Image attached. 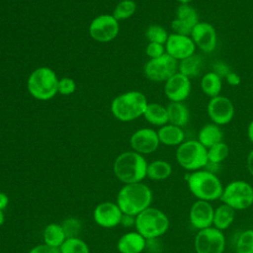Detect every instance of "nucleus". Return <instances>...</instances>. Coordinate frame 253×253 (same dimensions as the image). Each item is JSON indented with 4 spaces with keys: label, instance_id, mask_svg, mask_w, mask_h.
I'll return each instance as SVG.
<instances>
[{
    "label": "nucleus",
    "instance_id": "nucleus-1",
    "mask_svg": "<svg viewBox=\"0 0 253 253\" xmlns=\"http://www.w3.org/2000/svg\"><path fill=\"white\" fill-rule=\"evenodd\" d=\"M153 195L151 189L144 183L125 184L117 195V204L125 214L136 216L151 207Z\"/></svg>",
    "mask_w": 253,
    "mask_h": 253
},
{
    "label": "nucleus",
    "instance_id": "nucleus-2",
    "mask_svg": "<svg viewBox=\"0 0 253 253\" xmlns=\"http://www.w3.org/2000/svg\"><path fill=\"white\" fill-rule=\"evenodd\" d=\"M147 165L143 155L133 150L125 151L115 159L113 171L118 180L124 184L138 183L146 178Z\"/></svg>",
    "mask_w": 253,
    "mask_h": 253
},
{
    "label": "nucleus",
    "instance_id": "nucleus-3",
    "mask_svg": "<svg viewBox=\"0 0 253 253\" xmlns=\"http://www.w3.org/2000/svg\"><path fill=\"white\" fill-rule=\"evenodd\" d=\"M189 191L197 200L212 202L219 200L223 192V185L220 179L211 171L197 170L187 178Z\"/></svg>",
    "mask_w": 253,
    "mask_h": 253
},
{
    "label": "nucleus",
    "instance_id": "nucleus-4",
    "mask_svg": "<svg viewBox=\"0 0 253 253\" xmlns=\"http://www.w3.org/2000/svg\"><path fill=\"white\" fill-rule=\"evenodd\" d=\"M148 102L139 91H128L117 96L111 103L113 116L121 122H130L143 116Z\"/></svg>",
    "mask_w": 253,
    "mask_h": 253
},
{
    "label": "nucleus",
    "instance_id": "nucleus-5",
    "mask_svg": "<svg viewBox=\"0 0 253 253\" xmlns=\"http://www.w3.org/2000/svg\"><path fill=\"white\" fill-rule=\"evenodd\" d=\"M58 78L55 72L46 66L38 67L29 76L27 87L32 97L39 101H48L57 93Z\"/></svg>",
    "mask_w": 253,
    "mask_h": 253
},
{
    "label": "nucleus",
    "instance_id": "nucleus-6",
    "mask_svg": "<svg viewBox=\"0 0 253 253\" xmlns=\"http://www.w3.org/2000/svg\"><path fill=\"white\" fill-rule=\"evenodd\" d=\"M170 221L164 211L149 207L135 216V230L146 240L162 236L169 229Z\"/></svg>",
    "mask_w": 253,
    "mask_h": 253
},
{
    "label": "nucleus",
    "instance_id": "nucleus-7",
    "mask_svg": "<svg viewBox=\"0 0 253 253\" xmlns=\"http://www.w3.org/2000/svg\"><path fill=\"white\" fill-rule=\"evenodd\" d=\"M176 160L187 171L201 170L209 164L208 150L197 139L185 140L177 146Z\"/></svg>",
    "mask_w": 253,
    "mask_h": 253
},
{
    "label": "nucleus",
    "instance_id": "nucleus-8",
    "mask_svg": "<svg viewBox=\"0 0 253 253\" xmlns=\"http://www.w3.org/2000/svg\"><path fill=\"white\" fill-rule=\"evenodd\" d=\"M235 211H243L253 205V187L246 181L234 180L224 188L219 199Z\"/></svg>",
    "mask_w": 253,
    "mask_h": 253
},
{
    "label": "nucleus",
    "instance_id": "nucleus-9",
    "mask_svg": "<svg viewBox=\"0 0 253 253\" xmlns=\"http://www.w3.org/2000/svg\"><path fill=\"white\" fill-rule=\"evenodd\" d=\"M196 253H223L225 249V237L223 231L210 226L198 230L194 239Z\"/></svg>",
    "mask_w": 253,
    "mask_h": 253
},
{
    "label": "nucleus",
    "instance_id": "nucleus-10",
    "mask_svg": "<svg viewBox=\"0 0 253 253\" xmlns=\"http://www.w3.org/2000/svg\"><path fill=\"white\" fill-rule=\"evenodd\" d=\"M143 71L149 80L165 82L178 72V61L165 53L160 57L149 59L145 63Z\"/></svg>",
    "mask_w": 253,
    "mask_h": 253
},
{
    "label": "nucleus",
    "instance_id": "nucleus-11",
    "mask_svg": "<svg viewBox=\"0 0 253 253\" xmlns=\"http://www.w3.org/2000/svg\"><path fill=\"white\" fill-rule=\"evenodd\" d=\"M119 31V21L113 15L108 14L94 18L89 26L90 37L99 42H109L115 40Z\"/></svg>",
    "mask_w": 253,
    "mask_h": 253
},
{
    "label": "nucleus",
    "instance_id": "nucleus-12",
    "mask_svg": "<svg viewBox=\"0 0 253 253\" xmlns=\"http://www.w3.org/2000/svg\"><path fill=\"white\" fill-rule=\"evenodd\" d=\"M207 112L211 123L217 126H225L229 124L235 114V108L232 101L222 95L211 98L208 106Z\"/></svg>",
    "mask_w": 253,
    "mask_h": 253
},
{
    "label": "nucleus",
    "instance_id": "nucleus-13",
    "mask_svg": "<svg viewBox=\"0 0 253 253\" xmlns=\"http://www.w3.org/2000/svg\"><path fill=\"white\" fill-rule=\"evenodd\" d=\"M200 22V16L191 4H180L176 10V18L171 22L174 34L190 36L193 28Z\"/></svg>",
    "mask_w": 253,
    "mask_h": 253
},
{
    "label": "nucleus",
    "instance_id": "nucleus-14",
    "mask_svg": "<svg viewBox=\"0 0 253 253\" xmlns=\"http://www.w3.org/2000/svg\"><path fill=\"white\" fill-rule=\"evenodd\" d=\"M191 39L196 47L206 53L213 51L217 44V34L214 27L208 22H199L192 30Z\"/></svg>",
    "mask_w": 253,
    "mask_h": 253
},
{
    "label": "nucleus",
    "instance_id": "nucleus-15",
    "mask_svg": "<svg viewBox=\"0 0 253 253\" xmlns=\"http://www.w3.org/2000/svg\"><path fill=\"white\" fill-rule=\"evenodd\" d=\"M123 211L117 203L103 202L93 211V218L97 225L104 228H113L121 224Z\"/></svg>",
    "mask_w": 253,
    "mask_h": 253
},
{
    "label": "nucleus",
    "instance_id": "nucleus-16",
    "mask_svg": "<svg viewBox=\"0 0 253 253\" xmlns=\"http://www.w3.org/2000/svg\"><path fill=\"white\" fill-rule=\"evenodd\" d=\"M196 45L190 36L170 34L165 43V50L168 55L177 61L183 60L196 53Z\"/></svg>",
    "mask_w": 253,
    "mask_h": 253
},
{
    "label": "nucleus",
    "instance_id": "nucleus-17",
    "mask_svg": "<svg viewBox=\"0 0 253 253\" xmlns=\"http://www.w3.org/2000/svg\"><path fill=\"white\" fill-rule=\"evenodd\" d=\"M129 144L133 151L144 155L154 152L158 148L160 141L156 130L149 127H143L131 134Z\"/></svg>",
    "mask_w": 253,
    "mask_h": 253
},
{
    "label": "nucleus",
    "instance_id": "nucleus-18",
    "mask_svg": "<svg viewBox=\"0 0 253 253\" xmlns=\"http://www.w3.org/2000/svg\"><path fill=\"white\" fill-rule=\"evenodd\" d=\"M191 89V79L180 72L175 73L164 84V93L170 102H184L189 97Z\"/></svg>",
    "mask_w": 253,
    "mask_h": 253
},
{
    "label": "nucleus",
    "instance_id": "nucleus-19",
    "mask_svg": "<svg viewBox=\"0 0 253 253\" xmlns=\"http://www.w3.org/2000/svg\"><path fill=\"white\" fill-rule=\"evenodd\" d=\"M214 209L211 202L197 200L189 211V220L192 226L198 230L212 226Z\"/></svg>",
    "mask_w": 253,
    "mask_h": 253
},
{
    "label": "nucleus",
    "instance_id": "nucleus-20",
    "mask_svg": "<svg viewBox=\"0 0 253 253\" xmlns=\"http://www.w3.org/2000/svg\"><path fill=\"white\" fill-rule=\"evenodd\" d=\"M147 240L136 230L123 234L118 242L117 249L120 253H141L146 248Z\"/></svg>",
    "mask_w": 253,
    "mask_h": 253
},
{
    "label": "nucleus",
    "instance_id": "nucleus-21",
    "mask_svg": "<svg viewBox=\"0 0 253 253\" xmlns=\"http://www.w3.org/2000/svg\"><path fill=\"white\" fill-rule=\"evenodd\" d=\"M160 143L167 146H179L185 141V132L182 127L172 124H166L157 130Z\"/></svg>",
    "mask_w": 253,
    "mask_h": 253
},
{
    "label": "nucleus",
    "instance_id": "nucleus-22",
    "mask_svg": "<svg viewBox=\"0 0 253 253\" xmlns=\"http://www.w3.org/2000/svg\"><path fill=\"white\" fill-rule=\"evenodd\" d=\"M223 133L219 126L211 123L203 126L198 133V141L207 149L222 141Z\"/></svg>",
    "mask_w": 253,
    "mask_h": 253
},
{
    "label": "nucleus",
    "instance_id": "nucleus-23",
    "mask_svg": "<svg viewBox=\"0 0 253 253\" xmlns=\"http://www.w3.org/2000/svg\"><path fill=\"white\" fill-rule=\"evenodd\" d=\"M168 113V123L183 127L190 120V111L184 102H170L166 107Z\"/></svg>",
    "mask_w": 253,
    "mask_h": 253
},
{
    "label": "nucleus",
    "instance_id": "nucleus-24",
    "mask_svg": "<svg viewBox=\"0 0 253 253\" xmlns=\"http://www.w3.org/2000/svg\"><path fill=\"white\" fill-rule=\"evenodd\" d=\"M235 211L230 206L221 203L220 206L214 209L212 226L221 231L227 229L235 219Z\"/></svg>",
    "mask_w": 253,
    "mask_h": 253
},
{
    "label": "nucleus",
    "instance_id": "nucleus-25",
    "mask_svg": "<svg viewBox=\"0 0 253 253\" xmlns=\"http://www.w3.org/2000/svg\"><path fill=\"white\" fill-rule=\"evenodd\" d=\"M143 117L149 124L156 126H162L168 124L167 108L158 103H148Z\"/></svg>",
    "mask_w": 253,
    "mask_h": 253
},
{
    "label": "nucleus",
    "instance_id": "nucleus-26",
    "mask_svg": "<svg viewBox=\"0 0 253 253\" xmlns=\"http://www.w3.org/2000/svg\"><path fill=\"white\" fill-rule=\"evenodd\" d=\"M203 69V58L199 54H193L178 61V72L192 79L199 76Z\"/></svg>",
    "mask_w": 253,
    "mask_h": 253
},
{
    "label": "nucleus",
    "instance_id": "nucleus-27",
    "mask_svg": "<svg viewBox=\"0 0 253 253\" xmlns=\"http://www.w3.org/2000/svg\"><path fill=\"white\" fill-rule=\"evenodd\" d=\"M42 238L43 243L51 247L59 248L67 237L61 224L52 222L44 227L42 231Z\"/></svg>",
    "mask_w": 253,
    "mask_h": 253
},
{
    "label": "nucleus",
    "instance_id": "nucleus-28",
    "mask_svg": "<svg viewBox=\"0 0 253 253\" xmlns=\"http://www.w3.org/2000/svg\"><path fill=\"white\" fill-rule=\"evenodd\" d=\"M201 89L210 98L220 95L222 89V79L213 71L207 72L201 78Z\"/></svg>",
    "mask_w": 253,
    "mask_h": 253
},
{
    "label": "nucleus",
    "instance_id": "nucleus-29",
    "mask_svg": "<svg viewBox=\"0 0 253 253\" xmlns=\"http://www.w3.org/2000/svg\"><path fill=\"white\" fill-rule=\"evenodd\" d=\"M172 174V165L166 160H154L147 165L146 177L153 181H162Z\"/></svg>",
    "mask_w": 253,
    "mask_h": 253
},
{
    "label": "nucleus",
    "instance_id": "nucleus-30",
    "mask_svg": "<svg viewBox=\"0 0 253 253\" xmlns=\"http://www.w3.org/2000/svg\"><path fill=\"white\" fill-rule=\"evenodd\" d=\"M60 253H90L89 245L79 237H67L59 247Z\"/></svg>",
    "mask_w": 253,
    "mask_h": 253
},
{
    "label": "nucleus",
    "instance_id": "nucleus-31",
    "mask_svg": "<svg viewBox=\"0 0 253 253\" xmlns=\"http://www.w3.org/2000/svg\"><path fill=\"white\" fill-rule=\"evenodd\" d=\"M207 150L208 161L211 164H219L222 161H224L229 155V146L223 141H220L211 146Z\"/></svg>",
    "mask_w": 253,
    "mask_h": 253
},
{
    "label": "nucleus",
    "instance_id": "nucleus-32",
    "mask_svg": "<svg viewBox=\"0 0 253 253\" xmlns=\"http://www.w3.org/2000/svg\"><path fill=\"white\" fill-rule=\"evenodd\" d=\"M136 10V3L133 0H122L114 9L113 16L118 20H126L130 18Z\"/></svg>",
    "mask_w": 253,
    "mask_h": 253
},
{
    "label": "nucleus",
    "instance_id": "nucleus-33",
    "mask_svg": "<svg viewBox=\"0 0 253 253\" xmlns=\"http://www.w3.org/2000/svg\"><path fill=\"white\" fill-rule=\"evenodd\" d=\"M236 253H253V229L242 231L236 241Z\"/></svg>",
    "mask_w": 253,
    "mask_h": 253
},
{
    "label": "nucleus",
    "instance_id": "nucleus-34",
    "mask_svg": "<svg viewBox=\"0 0 253 253\" xmlns=\"http://www.w3.org/2000/svg\"><path fill=\"white\" fill-rule=\"evenodd\" d=\"M145 37L149 42H157L165 45L169 34L166 29L160 25H150L145 32Z\"/></svg>",
    "mask_w": 253,
    "mask_h": 253
},
{
    "label": "nucleus",
    "instance_id": "nucleus-35",
    "mask_svg": "<svg viewBox=\"0 0 253 253\" xmlns=\"http://www.w3.org/2000/svg\"><path fill=\"white\" fill-rule=\"evenodd\" d=\"M66 237H78L82 228L81 221L76 217H67L61 223Z\"/></svg>",
    "mask_w": 253,
    "mask_h": 253
},
{
    "label": "nucleus",
    "instance_id": "nucleus-36",
    "mask_svg": "<svg viewBox=\"0 0 253 253\" xmlns=\"http://www.w3.org/2000/svg\"><path fill=\"white\" fill-rule=\"evenodd\" d=\"M76 90V83L72 78L63 77L58 81V93L64 96L71 95Z\"/></svg>",
    "mask_w": 253,
    "mask_h": 253
},
{
    "label": "nucleus",
    "instance_id": "nucleus-37",
    "mask_svg": "<svg viewBox=\"0 0 253 253\" xmlns=\"http://www.w3.org/2000/svg\"><path fill=\"white\" fill-rule=\"evenodd\" d=\"M145 53L150 59L160 57L166 53L165 45L157 42H148L145 47Z\"/></svg>",
    "mask_w": 253,
    "mask_h": 253
},
{
    "label": "nucleus",
    "instance_id": "nucleus-38",
    "mask_svg": "<svg viewBox=\"0 0 253 253\" xmlns=\"http://www.w3.org/2000/svg\"><path fill=\"white\" fill-rule=\"evenodd\" d=\"M212 71L215 73V74H217L221 79L222 78H225L226 77V75L231 71L230 70V68H229V66L226 64V63H224V62H222V61H216L213 65H212Z\"/></svg>",
    "mask_w": 253,
    "mask_h": 253
},
{
    "label": "nucleus",
    "instance_id": "nucleus-39",
    "mask_svg": "<svg viewBox=\"0 0 253 253\" xmlns=\"http://www.w3.org/2000/svg\"><path fill=\"white\" fill-rule=\"evenodd\" d=\"M28 253H60L59 248L51 247L45 243L34 246Z\"/></svg>",
    "mask_w": 253,
    "mask_h": 253
},
{
    "label": "nucleus",
    "instance_id": "nucleus-40",
    "mask_svg": "<svg viewBox=\"0 0 253 253\" xmlns=\"http://www.w3.org/2000/svg\"><path fill=\"white\" fill-rule=\"evenodd\" d=\"M224 79L226 80V82H227L230 86H237V85H239L240 82H241L240 76H239L236 72H234V71H232V70L226 75V77H225Z\"/></svg>",
    "mask_w": 253,
    "mask_h": 253
},
{
    "label": "nucleus",
    "instance_id": "nucleus-41",
    "mask_svg": "<svg viewBox=\"0 0 253 253\" xmlns=\"http://www.w3.org/2000/svg\"><path fill=\"white\" fill-rule=\"evenodd\" d=\"M135 224V216L129 215V214H123L122 220H121V225L124 227H131L134 226Z\"/></svg>",
    "mask_w": 253,
    "mask_h": 253
},
{
    "label": "nucleus",
    "instance_id": "nucleus-42",
    "mask_svg": "<svg viewBox=\"0 0 253 253\" xmlns=\"http://www.w3.org/2000/svg\"><path fill=\"white\" fill-rule=\"evenodd\" d=\"M246 166H247V170L250 173V175L253 177V149L250 150V152L247 155L246 158Z\"/></svg>",
    "mask_w": 253,
    "mask_h": 253
},
{
    "label": "nucleus",
    "instance_id": "nucleus-43",
    "mask_svg": "<svg viewBox=\"0 0 253 253\" xmlns=\"http://www.w3.org/2000/svg\"><path fill=\"white\" fill-rule=\"evenodd\" d=\"M9 205V198L8 196L3 193V192H0V210L4 211Z\"/></svg>",
    "mask_w": 253,
    "mask_h": 253
},
{
    "label": "nucleus",
    "instance_id": "nucleus-44",
    "mask_svg": "<svg viewBox=\"0 0 253 253\" xmlns=\"http://www.w3.org/2000/svg\"><path fill=\"white\" fill-rule=\"evenodd\" d=\"M247 136L250 142L253 144V120L249 123L248 127H247Z\"/></svg>",
    "mask_w": 253,
    "mask_h": 253
},
{
    "label": "nucleus",
    "instance_id": "nucleus-45",
    "mask_svg": "<svg viewBox=\"0 0 253 253\" xmlns=\"http://www.w3.org/2000/svg\"><path fill=\"white\" fill-rule=\"evenodd\" d=\"M5 222V215H4V211L2 210H0V226H2Z\"/></svg>",
    "mask_w": 253,
    "mask_h": 253
},
{
    "label": "nucleus",
    "instance_id": "nucleus-46",
    "mask_svg": "<svg viewBox=\"0 0 253 253\" xmlns=\"http://www.w3.org/2000/svg\"><path fill=\"white\" fill-rule=\"evenodd\" d=\"M180 4H190L193 0H176Z\"/></svg>",
    "mask_w": 253,
    "mask_h": 253
}]
</instances>
